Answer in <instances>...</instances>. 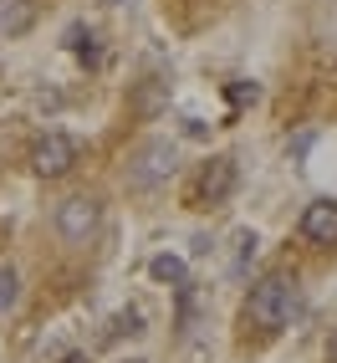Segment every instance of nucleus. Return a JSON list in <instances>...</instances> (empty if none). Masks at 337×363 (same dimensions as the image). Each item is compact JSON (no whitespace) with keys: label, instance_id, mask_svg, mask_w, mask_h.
<instances>
[{"label":"nucleus","instance_id":"nucleus-1","mask_svg":"<svg viewBox=\"0 0 337 363\" xmlns=\"http://www.w3.org/2000/svg\"><path fill=\"white\" fill-rule=\"evenodd\" d=\"M292 307H297V281L292 277H266V281H256L251 286V297H246V318L256 328H286L292 323Z\"/></svg>","mask_w":337,"mask_h":363},{"label":"nucleus","instance_id":"nucleus-2","mask_svg":"<svg viewBox=\"0 0 337 363\" xmlns=\"http://www.w3.org/2000/svg\"><path fill=\"white\" fill-rule=\"evenodd\" d=\"M174 169H179V149L168 138H154V143H143V149L128 159V189L149 195V189H159V184L174 179Z\"/></svg>","mask_w":337,"mask_h":363},{"label":"nucleus","instance_id":"nucleus-3","mask_svg":"<svg viewBox=\"0 0 337 363\" xmlns=\"http://www.w3.org/2000/svg\"><path fill=\"white\" fill-rule=\"evenodd\" d=\"M98 225H103V205L92 195H72V200L57 205V235L67 246H87V240L98 235Z\"/></svg>","mask_w":337,"mask_h":363},{"label":"nucleus","instance_id":"nucleus-4","mask_svg":"<svg viewBox=\"0 0 337 363\" xmlns=\"http://www.w3.org/2000/svg\"><path fill=\"white\" fill-rule=\"evenodd\" d=\"M72 164H77V138H67V133H46L36 143V154H31V169H36L41 179L72 174Z\"/></svg>","mask_w":337,"mask_h":363},{"label":"nucleus","instance_id":"nucleus-5","mask_svg":"<svg viewBox=\"0 0 337 363\" xmlns=\"http://www.w3.org/2000/svg\"><path fill=\"white\" fill-rule=\"evenodd\" d=\"M302 235L312 246H337V200H312L302 210Z\"/></svg>","mask_w":337,"mask_h":363},{"label":"nucleus","instance_id":"nucleus-6","mask_svg":"<svg viewBox=\"0 0 337 363\" xmlns=\"http://www.w3.org/2000/svg\"><path fill=\"white\" fill-rule=\"evenodd\" d=\"M235 189V159H210L200 174V200L205 205H225Z\"/></svg>","mask_w":337,"mask_h":363},{"label":"nucleus","instance_id":"nucleus-7","mask_svg":"<svg viewBox=\"0 0 337 363\" xmlns=\"http://www.w3.org/2000/svg\"><path fill=\"white\" fill-rule=\"evenodd\" d=\"M36 26V0H0V36H26Z\"/></svg>","mask_w":337,"mask_h":363},{"label":"nucleus","instance_id":"nucleus-8","mask_svg":"<svg viewBox=\"0 0 337 363\" xmlns=\"http://www.w3.org/2000/svg\"><path fill=\"white\" fill-rule=\"evenodd\" d=\"M149 272H154V281H168V286H189V266H184L179 256H154V261H149Z\"/></svg>","mask_w":337,"mask_h":363},{"label":"nucleus","instance_id":"nucleus-9","mask_svg":"<svg viewBox=\"0 0 337 363\" xmlns=\"http://www.w3.org/2000/svg\"><path fill=\"white\" fill-rule=\"evenodd\" d=\"M16 302H21V277L11 266H0V312H11Z\"/></svg>","mask_w":337,"mask_h":363},{"label":"nucleus","instance_id":"nucleus-10","mask_svg":"<svg viewBox=\"0 0 337 363\" xmlns=\"http://www.w3.org/2000/svg\"><path fill=\"white\" fill-rule=\"evenodd\" d=\"M164 98H168V82H149V87L138 92V108H143V113H159Z\"/></svg>","mask_w":337,"mask_h":363},{"label":"nucleus","instance_id":"nucleus-11","mask_svg":"<svg viewBox=\"0 0 337 363\" xmlns=\"http://www.w3.org/2000/svg\"><path fill=\"white\" fill-rule=\"evenodd\" d=\"M256 98H261L256 82H235V87H230V103H235V108H240V103H256Z\"/></svg>","mask_w":337,"mask_h":363},{"label":"nucleus","instance_id":"nucleus-12","mask_svg":"<svg viewBox=\"0 0 337 363\" xmlns=\"http://www.w3.org/2000/svg\"><path fill=\"white\" fill-rule=\"evenodd\" d=\"M123 333H143V318H138V312H123V318L113 323V337H123Z\"/></svg>","mask_w":337,"mask_h":363},{"label":"nucleus","instance_id":"nucleus-13","mask_svg":"<svg viewBox=\"0 0 337 363\" xmlns=\"http://www.w3.org/2000/svg\"><path fill=\"white\" fill-rule=\"evenodd\" d=\"M62 363H87V353H67V358H62Z\"/></svg>","mask_w":337,"mask_h":363},{"label":"nucleus","instance_id":"nucleus-14","mask_svg":"<svg viewBox=\"0 0 337 363\" xmlns=\"http://www.w3.org/2000/svg\"><path fill=\"white\" fill-rule=\"evenodd\" d=\"M98 6H128V0H98Z\"/></svg>","mask_w":337,"mask_h":363},{"label":"nucleus","instance_id":"nucleus-15","mask_svg":"<svg viewBox=\"0 0 337 363\" xmlns=\"http://www.w3.org/2000/svg\"><path fill=\"white\" fill-rule=\"evenodd\" d=\"M332 358H337V343H332Z\"/></svg>","mask_w":337,"mask_h":363},{"label":"nucleus","instance_id":"nucleus-16","mask_svg":"<svg viewBox=\"0 0 337 363\" xmlns=\"http://www.w3.org/2000/svg\"><path fill=\"white\" fill-rule=\"evenodd\" d=\"M128 363H143V358H128Z\"/></svg>","mask_w":337,"mask_h":363}]
</instances>
